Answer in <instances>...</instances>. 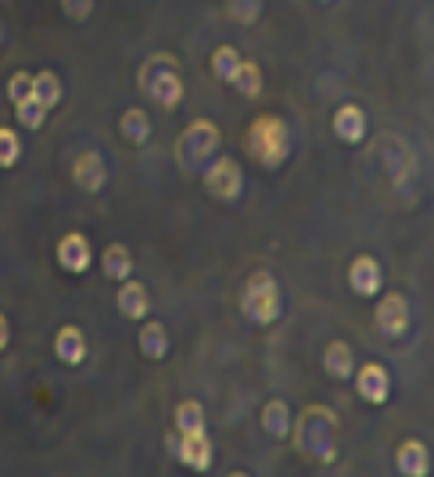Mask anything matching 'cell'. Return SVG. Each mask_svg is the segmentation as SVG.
<instances>
[{"instance_id":"cell-6","label":"cell","mask_w":434,"mask_h":477,"mask_svg":"<svg viewBox=\"0 0 434 477\" xmlns=\"http://www.w3.org/2000/svg\"><path fill=\"white\" fill-rule=\"evenodd\" d=\"M165 449H169L173 460H180L184 467H191V471H198V474H205V471L212 467V460H216V445L209 442V431H198V434H180V431H173V434L165 438Z\"/></svg>"},{"instance_id":"cell-17","label":"cell","mask_w":434,"mask_h":477,"mask_svg":"<svg viewBox=\"0 0 434 477\" xmlns=\"http://www.w3.org/2000/svg\"><path fill=\"white\" fill-rule=\"evenodd\" d=\"M324 370L334 381H348L355 374V356L348 341H330L324 348Z\"/></svg>"},{"instance_id":"cell-9","label":"cell","mask_w":434,"mask_h":477,"mask_svg":"<svg viewBox=\"0 0 434 477\" xmlns=\"http://www.w3.org/2000/svg\"><path fill=\"white\" fill-rule=\"evenodd\" d=\"M54 259H58V266H61L65 273L80 277V273L90 270V262H94V248H90V241H87L83 234H65V237L58 241Z\"/></svg>"},{"instance_id":"cell-18","label":"cell","mask_w":434,"mask_h":477,"mask_svg":"<svg viewBox=\"0 0 434 477\" xmlns=\"http://www.w3.org/2000/svg\"><path fill=\"white\" fill-rule=\"evenodd\" d=\"M137 345H140V356H144V359H165V356H169V330H165L158 320H151V323L140 327Z\"/></svg>"},{"instance_id":"cell-15","label":"cell","mask_w":434,"mask_h":477,"mask_svg":"<svg viewBox=\"0 0 434 477\" xmlns=\"http://www.w3.org/2000/svg\"><path fill=\"white\" fill-rule=\"evenodd\" d=\"M115 305H118V316L126 320H144L151 312V298H147V287L140 281H122L118 284V294H115Z\"/></svg>"},{"instance_id":"cell-25","label":"cell","mask_w":434,"mask_h":477,"mask_svg":"<svg viewBox=\"0 0 434 477\" xmlns=\"http://www.w3.org/2000/svg\"><path fill=\"white\" fill-rule=\"evenodd\" d=\"M241 54L233 51V47H219L216 54H212V76H216L219 83H233V76H237V69H241Z\"/></svg>"},{"instance_id":"cell-30","label":"cell","mask_w":434,"mask_h":477,"mask_svg":"<svg viewBox=\"0 0 434 477\" xmlns=\"http://www.w3.org/2000/svg\"><path fill=\"white\" fill-rule=\"evenodd\" d=\"M61 11L72 22H87L94 14V0H61Z\"/></svg>"},{"instance_id":"cell-8","label":"cell","mask_w":434,"mask_h":477,"mask_svg":"<svg viewBox=\"0 0 434 477\" xmlns=\"http://www.w3.org/2000/svg\"><path fill=\"white\" fill-rule=\"evenodd\" d=\"M410 301L402 298V294H384L381 301H377V309H373V323H377V330L388 338V341H399V338H406V330H410Z\"/></svg>"},{"instance_id":"cell-4","label":"cell","mask_w":434,"mask_h":477,"mask_svg":"<svg viewBox=\"0 0 434 477\" xmlns=\"http://www.w3.org/2000/svg\"><path fill=\"white\" fill-rule=\"evenodd\" d=\"M140 91L151 97V100H158L162 108H169V111L180 108V100H184V80L176 72V58L173 54L147 58L144 69H140Z\"/></svg>"},{"instance_id":"cell-28","label":"cell","mask_w":434,"mask_h":477,"mask_svg":"<svg viewBox=\"0 0 434 477\" xmlns=\"http://www.w3.org/2000/svg\"><path fill=\"white\" fill-rule=\"evenodd\" d=\"M18 158H22V140H18V133L7 129V126H0V169L18 166Z\"/></svg>"},{"instance_id":"cell-5","label":"cell","mask_w":434,"mask_h":477,"mask_svg":"<svg viewBox=\"0 0 434 477\" xmlns=\"http://www.w3.org/2000/svg\"><path fill=\"white\" fill-rule=\"evenodd\" d=\"M241 312H244V320H251L259 327H269L280 320L284 298H280V284L273 273H251L248 277L244 294H241Z\"/></svg>"},{"instance_id":"cell-26","label":"cell","mask_w":434,"mask_h":477,"mask_svg":"<svg viewBox=\"0 0 434 477\" xmlns=\"http://www.w3.org/2000/svg\"><path fill=\"white\" fill-rule=\"evenodd\" d=\"M14 115H18V122H22L25 129H40V126L47 122V108H43L36 97L18 100V104H14Z\"/></svg>"},{"instance_id":"cell-29","label":"cell","mask_w":434,"mask_h":477,"mask_svg":"<svg viewBox=\"0 0 434 477\" xmlns=\"http://www.w3.org/2000/svg\"><path fill=\"white\" fill-rule=\"evenodd\" d=\"M7 97L18 104V100H25V97H33V76L29 72H11V80H7Z\"/></svg>"},{"instance_id":"cell-27","label":"cell","mask_w":434,"mask_h":477,"mask_svg":"<svg viewBox=\"0 0 434 477\" xmlns=\"http://www.w3.org/2000/svg\"><path fill=\"white\" fill-rule=\"evenodd\" d=\"M226 14L237 25H255L262 14V0H226Z\"/></svg>"},{"instance_id":"cell-22","label":"cell","mask_w":434,"mask_h":477,"mask_svg":"<svg viewBox=\"0 0 434 477\" xmlns=\"http://www.w3.org/2000/svg\"><path fill=\"white\" fill-rule=\"evenodd\" d=\"M176 431L180 434H198V431H209V420H205V405L194 402V398H184L176 405Z\"/></svg>"},{"instance_id":"cell-12","label":"cell","mask_w":434,"mask_h":477,"mask_svg":"<svg viewBox=\"0 0 434 477\" xmlns=\"http://www.w3.org/2000/svg\"><path fill=\"white\" fill-rule=\"evenodd\" d=\"M395 471L402 477H428L431 474V453L420 438H406L395 453Z\"/></svg>"},{"instance_id":"cell-14","label":"cell","mask_w":434,"mask_h":477,"mask_svg":"<svg viewBox=\"0 0 434 477\" xmlns=\"http://www.w3.org/2000/svg\"><path fill=\"white\" fill-rule=\"evenodd\" d=\"M72 180H76V187H83L87 194H98L105 184H108V166H105V158H101L98 151L80 155L76 166H72Z\"/></svg>"},{"instance_id":"cell-3","label":"cell","mask_w":434,"mask_h":477,"mask_svg":"<svg viewBox=\"0 0 434 477\" xmlns=\"http://www.w3.org/2000/svg\"><path fill=\"white\" fill-rule=\"evenodd\" d=\"M219 144H222V133H219L216 122L212 119H194L176 140V166H180V173H187V176L202 173L219 155Z\"/></svg>"},{"instance_id":"cell-19","label":"cell","mask_w":434,"mask_h":477,"mask_svg":"<svg viewBox=\"0 0 434 477\" xmlns=\"http://www.w3.org/2000/svg\"><path fill=\"white\" fill-rule=\"evenodd\" d=\"M291 424H295V416H291V409H288L284 398H273V402L262 405V431H266V434H273V438H291Z\"/></svg>"},{"instance_id":"cell-13","label":"cell","mask_w":434,"mask_h":477,"mask_svg":"<svg viewBox=\"0 0 434 477\" xmlns=\"http://www.w3.org/2000/svg\"><path fill=\"white\" fill-rule=\"evenodd\" d=\"M334 137L341 144H363L366 140V111L359 104H341L334 111Z\"/></svg>"},{"instance_id":"cell-7","label":"cell","mask_w":434,"mask_h":477,"mask_svg":"<svg viewBox=\"0 0 434 477\" xmlns=\"http://www.w3.org/2000/svg\"><path fill=\"white\" fill-rule=\"evenodd\" d=\"M202 180L216 201H237L244 194V173H241L237 158H212L202 169Z\"/></svg>"},{"instance_id":"cell-21","label":"cell","mask_w":434,"mask_h":477,"mask_svg":"<svg viewBox=\"0 0 434 477\" xmlns=\"http://www.w3.org/2000/svg\"><path fill=\"white\" fill-rule=\"evenodd\" d=\"M101 270H105V277L118 281V284L129 281L133 277V252L126 244H108L101 255Z\"/></svg>"},{"instance_id":"cell-2","label":"cell","mask_w":434,"mask_h":477,"mask_svg":"<svg viewBox=\"0 0 434 477\" xmlns=\"http://www.w3.org/2000/svg\"><path fill=\"white\" fill-rule=\"evenodd\" d=\"M248 151L262 169H280L291 158V129L280 115H259L248 126Z\"/></svg>"},{"instance_id":"cell-1","label":"cell","mask_w":434,"mask_h":477,"mask_svg":"<svg viewBox=\"0 0 434 477\" xmlns=\"http://www.w3.org/2000/svg\"><path fill=\"white\" fill-rule=\"evenodd\" d=\"M295 445L298 453H306L316 463H334L337 460V413L330 405H309L302 409V416H295L291 424Z\"/></svg>"},{"instance_id":"cell-10","label":"cell","mask_w":434,"mask_h":477,"mask_svg":"<svg viewBox=\"0 0 434 477\" xmlns=\"http://www.w3.org/2000/svg\"><path fill=\"white\" fill-rule=\"evenodd\" d=\"M352 377H355V391H359L363 402L384 405V402L392 398V374H388L381 363H366V367H359V374H352Z\"/></svg>"},{"instance_id":"cell-31","label":"cell","mask_w":434,"mask_h":477,"mask_svg":"<svg viewBox=\"0 0 434 477\" xmlns=\"http://www.w3.org/2000/svg\"><path fill=\"white\" fill-rule=\"evenodd\" d=\"M11 345V323H7V316L0 312V352Z\"/></svg>"},{"instance_id":"cell-20","label":"cell","mask_w":434,"mask_h":477,"mask_svg":"<svg viewBox=\"0 0 434 477\" xmlns=\"http://www.w3.org/2000/svg\"><path fill=\"white\" fill-rule=\"evenodd\" d=\"M118 129H122V140L133 144V148H140V144L151 140V119H147L144 108H129V111H122Z\"/></svg>"},{"instance_id":"cell-23","label":"cell","mask_w":434,"mask_h":477,"mask_svg":"<svg viewBox=\"0 0 434 477\" xmlns=\"http://www.w3.org/2000/svg\"><path fill=\"white\" fill-rule=\"evenodd\" d=\"M33 97L51 111V108H58L61 104V80L51 72V69H43V72H36L33 76Z\"/></svg>"},{"instance_id":"cell-11","label":"cell","mask_w":434,"mask_h":477,"mask_svg":"<svg viewBox=\"0 0 434 477\" xmlns=\"http://www.w3.org/2000/svg\"><path fill=\"white\" fill-rule=\"evenodd\" d=\"M348 287H352L359 298H377L381 287H384L381 262H377L373 255H355L352 266H348Z\"/></svg>"},{"instance_id":"cell-16","label":"cell","mask_w":434,"mask_h":477,"mask_svg":"<svg viewBox=\"0 0 434 477\" xmlns=\"http://www.w3.org/2000/svg\"><path fill=\"white\" fill-rule=\"evenodd\" d=\"M54 356L65 363V367H80L87 359V334L76 327V323H65L58 334H54Z\"/></svg>"},{"instance_id":"cell-24","label":"cell","mask_w":434,"mask_h":477,"mask_svg":"<svg viewBox=\"0 0 434 477\" xmlns=\"http://www.w3.org/2000/svg\"><path fill=\"white\" fill-rule=\"evenodd\" d=\"M230 87L244 97H259L262 94V69L255 62H241V69H237V76H233Z\"/></svg>"}]
</instances>
